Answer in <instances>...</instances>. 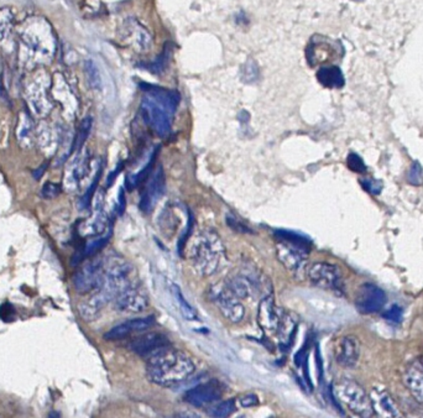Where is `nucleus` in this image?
Segmentation results:
<instances>
[{
	"mask_svg": "<svg viewBox=\"0 0 423 418\" xmlns=\"http://www.w3.org/2000/svg\"><path fill=\"white\" fill-rule=\"evenodd\" d=\"M196 370L194 362L185 351L167 345L147 358V376L158 386H174L188 379Z\"/></svg>",
	"mask_w": 423,
	"mask_h": 418,
	"instance_id": "nucleus-1",
	"label": "nucleus"
},
{
	"mask_svg": "<svg viewBox=\"0 0 423 418\" xmlns=\"http://www.w3.org/2000/svg\"><path fill=\"white\" fill-rule=\"evenodd\" d=\"M179 103L180 94L177 92L144 85V96L141 99L142 117L160 137L169 135Z\"/></svg>",
	"mask_w": 423,
	"mask_h": 418,
	"instance_id": "nucleus-2",
	"label": "nucleus"
},
{
	"mask_svg": "<svg viewBox=\"0 0 423 418\" xmlns=\"http://www.w3.org/2000/svg\"><path fill=\"white\" fill-rule=\"evenodd\" d=\"M224 246L215 231L198 233L190 248V259L194 270L201 276H210L218 271L224 259Z\"/></svg>",
	"mask_w": 423,
	"mask_h": 418,
	"instance_id": "nucleus-3",
	"label": "nucleus"
},
{
	"mask_svg": "<svg viewBox=\"0 0 423 418\" xmlns=\"http://www.w3.org/2000/svg\"><path fill=\"white\" fill-rule=\"evenodd\" d=\"M333 396L349 411L359 417H372L374 415L372 399L354 380L340 379L332 387Z\"/></svg>",
	"mask_w": 423,
	"mask_h": 418,
	"instance_id": "nucleus-4",
	"label": "nucleus"
},
{
	"mask_svg": "<svg viewBox=\"0 0 423 418\" xmlns=\"http://www.w3.org/2000/svg\"><path fill=\"white\" fill-rule=\"evenodd\" d=\"M310 251V246L301 244L279 240L276 245L277 259L288 272L296 277L304 276Z\"/></svg>",
	"mask_w": 423,
	"mask_h": 418,
	"instance_id": "nucleus-5",
	"label": "nucleus"
},
{
	"mask_svg": "<svg viewBox=\"0 0 423 418\" xmlns=\"http://www.w3.org/2000/svg\"><path fill=\"white\" fill-rule=\"evenodd\" d=\"M210 299L215 302L220 313L231 323H240L245 317V308L240 302V299L231 292L226 283H217L212 286Z\"/></svg>",
	"mask_w": 423,
	"mask_h": 418,
	"instance_id": "nucleus-6",
	"label": "nucleus"
},
{
	"mask_svg": "<svg viewBox=\"0 0 423 418\" xmlns=\"http://www.w3.org/2000/svg\"><path fill=\"white\" fill-rule=\"evenodd\" d=\"M307 275L316 287L338 291L343 286V275L338 266L328 262H315L308 267Z\"/></svg>",
	"mask_w": 423,
	"mask_h": 418,
	"instance_id": "nucleus-7",
	"label": "nucleus"
},
{
	"mask_svg": "<svg viewBox=\"0 0 423 418\" xmlns=\"http://www.w3.org/2000/svg\"><path fill=\"white\" fill-rule=\"evenodd\" d=\"M356 310L361 315H372L378 313L384 308L386 303V294L381 288L374 283L361 285L356 294Z\"/></svg>",
	"mask_w": 423,
	"mask_h": 418,
	"instance_id": "nucleus-8",
	"label": "nucleus"
},
{
	"mask_svg": "<svg viewBox=\"0 0 423 418\" xmlns=\"http://www.w3.org/2000/svg\"><path fill=\"white\" fill-rule=\"evenodd\" d=\"M115 310L125 313H141L149 307V294L138 283L124 288L114 299Z\"/></svg>",
	"mask_w": 423,
	"mask_h": 418,
	"instance_id": "nucleus-9",
	"label": "nucleus"
},
{
	"mask_svg": "<svg viewBox=\"0 0 423 418\" xmlns=\"http://www.w3.org/2000/svg\"><path fill=\"white\" fill-rule=\"evenodd\" d=\"M103 275V259H94L87 262L74 275V285L76 291L81 294L94 291L101 283Z\"/></svg>",
	"mask_w": 423,
	"mask_h": 418,
	"instance_id": "nucleus-10",
	"label": "nucleus"
},
{
	"mask_svg": "<svg viewBox=\"0 0 423 418\" xmlns=\"http://www.w3.org/2000/svg\"><path fill=\"white\" fill-rule=\"evenodd\" d=\"M165 187H166V181H165L164 169L163 166H158V169L154 171L153 176L150 177L147 186L144 188V192L141 194L140 209L145 215H149L164 196Z\"/></svg>",
	"mask_w": 423,
	"mask_h": 418,
	"instance_id": "nucleus-11",
	"label": "nucleus"
},
{
	"mask_svg": "<svg viewBox=\"0 0 423 418\" xmlns=\"http://www.w3.org/2000/svg\"><path fill=\"white\" fill-rule=\"evenodd\" d=\"M223 395V391L220 387V384L215 380L204 383L188 390L185 395V401L194 407H204L213 405L215 402L220 400Z\"/></svg>",
	"mask_w": 423,
	"mask_h": 418,
	"instance_id": "nucleus-12",
	"label": "nucleus"
},
{
	"mask_svg": "<svg viewBox=\"0 0 423 418\" xmlns=\"http://www.w3.org/2000/svg\"><path fill=\"white\" fill-rule=\"evenodd\" d=\"M281 311L275 305L274 297L269 294L260 301L258 308V323L265 333H277L281 323Z\"/></svg>",
	"mask_w": 423,
	"mask_h": 418,
	"instance_id": "nucleus-13",
	"label": "nucleus"
},
{
	"mask_svg": "<svg viewBox=\"0 0 423 418\" xmlns=\"http://www.w3.org/2000/svg\"><path fill=\"white\" fill-rule=\"evenodd\" d=\"M360 359V343L354 335H345L335 346V360L345 369H353Z\"/></svg>",
	"mask_w": 423,
	"mask_h": 418,
	"instance_id": "nucleus-14",
	"label": "nucleus"
},
{
	"mask_svg": "<svg viewBox=\"0 0 423 418\" xmlns=\"http://www.w3.org/2000/svg\"><path fill=\"white\" fill-rule=\"evenodd\" d=\"M167 345H171V342L165 334L151 332V333L142 334L133 340L130 343V349L141 358L147 359Z\"/></svg>",
	"mask_w": 423,
	"mask_h": 418,
	"instance_id": "nucleus-15",
	"label": "nucleus"
},
{
	"mask_svg": "<svg viewBox=\"0 0 423 418\" xmlns=\"http://www.w3.org/2000/svg\"><path fill=\"white\" fill-rule=\"evenodd\" d=\"M155 324V316L141 317L134 318L125 322L120 323L118 326L112 328L109 332L104 334V340H120L128 337L131 333H140L147 332Z\"/></svg>",
	"mask_w": 423,
	"mask_h": 418,
	"instance_id": "nucleus-16",
	"label": "nucleus"
},
{
	"mask_svg": "<svg viewBox=\"0 0 423 418\" xmlns=\"http://www.w3.org/2000/svg\"><path fill=\"white\" fill-rule=\"evenodd\" d=\"M404 384L416 401L423 405V367L415 364L404 375Z\"/></svg>",
	"mask_w": 423,
	"mask_h": 418,
	"instance_id": "nucleus-17",
	"label": "nucleus"
},
{
	"mask_svg": "<svg viewBox=\"0 0 423 418\" xmlns=\"http://www.w3.org/2000/svg\"><path fill=\"white\" fill-rule=\"evenodd\" d=\"M372 399V397H370ZM372 408L374 412L378 413L383 417H400V412L397 411L395 402L392 401V399L390 397L388 392H375L374 391V397L372 399Z\"/></svg>",
	"mask_w": 423,
	"mask_h": 418,
	"instance_id": "nucleus-18",
	"label": "nucleus"
},
{
	"mask_svg": "<svg viewBox=\"0 0 423 418\" xmlns=\"http://www.w3.org/2000/svg\"><path fill=\"white\" fill-rule=\"evenodd\" d=\"M226 286L231 288V292L239 297L240 300L248 299L253 294V290L258 288L255 278H250L248 275H237L226 281Z\"/></svg>",
	"mask_w": 423,
	"mask_h": 418,
	"instance_id": "nucleus-19",
	"label": "nucleus"
},
{
	"mask_svg": "<svg viewBox=\"0 0 423 418\" xmlns=\"http://www.w3.org/2000/svg\"><path fill=\"white\" fill-rule=\"evenodd\" d=\"M317 78L321 82V85L328 87V88H340L345 85L343 74L335 66L322 67L317 74Z\"/></svg>",
	"mask_w": 423,
	"mask_h": 418,
	"instance_id": "nucleus-20",
	"label": "nucleus"
},
{
	"mask_svg": "<svg viewBox=\"0 0 423 418\" xmlns=\"http://www.w3.org/2000/svg\"><path fill=\"white\" fill-rule=\"evenodd\" d=\"M169 291H171L172 296L175 297V300L177 301L183 318L187 319V321H196L197 319V312L193 308L192 306L188 303V301L185 299V296L182 294L180 287L177 285H175V283H172L169 286Z\"/></svg>",
	"mask_w": 423,
	"mask_h": 418,
	"instance_id": "nucleus-21",
	"label": "nucleus"
},
{
	"mask_svg": "<svg viewBox=\"0 0 423 418\" xmlns=\"http://www.w3.org/2000/svg\"><path fill=\"white\" fill-rule=\"evenodd\" d=\"M110 235H112V233L109 232L108 233L107 235H104V237H96V239L90 240V243L85 244L83 251H82L81 255H79V259L77 260V264H79V262L83 260L85 258L94 256L98 251H101V250H102V249L107 245L108 242H109V239H110Z\"/></svg>",
	"mask_w": 423,
	"mask_h": 418,
	"instance_id": "nucleus-22",
	"label": "nucleus"
},
{
	"mask_svg": "<svg viewBox=\"0 0 423 418\" xmlns=\"http://www.w3.org/2000/svg\"><path fill=\"white\" fill-rule=\"evenodd\" d=\"M237 406L234 400H226V401L219 402L217 405H210L208 413L212 417L222 418L231 416V413L235 412Z\"/></svg>",
	"mask_w": 423,
	"mask_h": 418,
	"instance_id": "nucleus-23",
	"label": "nucleus"
},
{
	"mask_svg": "<svg viewBox=\"0 0 423 418\" xmlns=\"http://www.w3.org/2000/svg\"><path fill=\"white\" fill-rule=\"evenodd\" d=\"M90 128H92V118H85L82 120V123L79 125L77 135L74 137V145L71 153H74L76 150H81V147H83L87 137L90 135Z\"/></svg>",
	"mask_w": 423,
	"mask_h": 418,
	"instance_id": "nucleus-24",
	"label": "nucleus"
},
{
	"mask_svg": "<svg viewBox=\"0 0 423 418\" xmlns=\"http://www.w3.org/2000/svg\"><path fill=\"white\" fill-rule=\"evenodd\" d=\"M274 234H275V237H276L277 240L310 246V239H307L304 235H299L297 233L290 232V231H285V229H277V231L274 232Z\"/></svg>",
	"mask_w": 423,
	"mask_h": 418,
	"instance_id": "nucleus-25",
	"label": "nucleus"
},
{
	"mask_svg": "<svg viewBox=\"0 0 423 418\" xmlns=\"http://www.w3.org/2000/svg\"><path fill=\"white\" fill-rule=\"evenodd\" d=\"M85 71L90 87L93 90H101L102 78H101V74L97 68L96 63L93 62L92 60H87L85 62Z\"/></svg>",
	"mask_w": 423,
	"mask_h": 418,
	"instance_id": "nucleus-26",
	"label": "nucleus"
},
{
	"mask_svg": "<svg viewBox=\"0 0 423 418\" xmlns=\"http://www.w3.org/2000/svg\"><path fill=\"white\" fill-rule=\"evenodd\" d=\"M102 166L99 167V170L97 172L96 177H94V180L92 182V185H90V188L87 190V192L85 193V196L82 197L81 199V207L82 209L88 208L90 207V202H92V198L94 196V193H96L97 186H98V183H99V180H101V176H102Z\"/></svg>",
	"mask_w": 423,
	"mask_h": 418,
	"instance_id": "nucleus-27",
	"label": "nucleus"
},
{
	"mask_svg": "<svg viewBox=\"0 0 423 418\" xmlns=\"http://www.w3.org/2000/svg\"><path fill=\"white\" fill-rule=\"evenodd\" d=\"M407 181L410 182L413 186H421L423 185V171L421 165L415 162L412 165L411 169L407 174Z\"/></svg>",
	"mask_w": 423,
	"mask_h": 418,
	"instance_id": "nucleus-28",
	"label": "nucleus"
},
{
	"mask_svg": "<svg viewBox=\"0 0 423 418\" xmlns=\"http://www.w3.org/2000/svg\"><path fill=\"white\" fill-rule=\"evenodd\" d=\"M347 164L350 170L358 172V174H363L367 171V166L364 164L363 158L356 153H349V156L347 158Z\"/></svg>",
	"mask_w": 423,
	"mask_h": 418,
	"instance_id": "nucleus-29",
	"label": "nucleus"
},
{
	"mask_svg": "<svg viewBox=\"0 0 423 418\" xmlns=\"http://www.w3.org/2000/svg\"><path fill=\"white\" fill-rule=\"evenodd\" d=\"M243 81L247 83H253L254 81L258 79L259 77V71H258V66L255 65L253 61H249L248 63H245L243 67Z\"/></svg>",
	"mask_w": 423,
	"mask_h": 418,
	"instance_id": "nucleus-30",
	"label": "nucleus"
},
{
	"mask_svg": "<svg viewBox=\"0 0 423 418\" xmlns=\"http://www.w3.org/2000/svg\"><path fill=\"white\" fill-rule=\"evenodd\" d=\"M383 317L390 322L400 323L404 318V310L399 305H392L384 312Z\"/></svg>",
	"mask_w": 423,
	"mask_h": 418,
	"instance_id": "nucleus-31",
	"label": "nucleus"
},
{
	"mask_svg": "<svg viewBox=\"0 0 423 418\" xmlns=\"http://www.w3.org/2000/svg\"><path fill=\"white\" fill-rule=\"evenodd\" d=\"M361 185L364 187V190H367V192L372 194H379L383 190L381 182L372 180V178H367L364 181H361Z\"/></svg>",
	"mask_w": 423,
	"mask_h": 418,
	"instance_id": "nucleus-32",
	"label": "nucleus"
},
{
	"mask_svg": "<svg viewBox=\"0 0 423 418\" xmlns=\"http://www.w3.org/2000/svg\"><path fill=\"white\" fill-rule=\"evenodd\" d=\"M239 403L244 408L258 406L260 403L259 397L255 395V394H245V395H242L239 397Z\"/></svg>",
	"mask_w": 423,
	"mask_h": 418,
	"instance_id": "nucleus-33",
	"label": "nucleus"
},
{
	"mask_svg": "<svg viewBox=\"0 0 423 418\" xmlns=\"http://www.w3.org/2000/svg\"><path fill=\"white\" fill-rule=\"evenodd\" d=\"M61 191V188L56 183H52V182H47L44 188H42V196L47 198V199H52V198L57 197L58 193Z\"/></svg>",
	"mask_w": 423,
	"mask_h": 418,
	"instance_id": "nucleus-34",
	"label": "nucleus"
},
{
	"mask_svg": "<svg viewBox=\"0 0 423 418\" xmlns=\"http://www.w3.org/2000/svg\"><path fill=\"white\" fill-rule=\"evenodd\" d=\"M226 223H228V226H231V229L238 231L239 233L251 232V231L249 229L248 226H244L243 223H240V221H238L237 218L231 217V215H228V218H226Z\"/></svg>",
	"mask_w": 423,
	"mask_h": 418,
	"instance_id": "nucleus-35",
	"label": "nucleus"
},
{
	"mask_svg": "<svg viewBox=\"0 0 423 418\" xmlns=\"http://www.w3.org/2000/svg\"><path fill=\"white\" fill-rule=\"evenodd\" d=\"M122 167H123V165L119 164L118 166H117V169H115V171H114V172H112L110 175L108 176L107 187H110L112 186V185H113L114 181H115V178H117V176H118L119 172L122 171Z\"/></svg>",
	"mask_w": 423,
	"mask_h": 418,
	"instance_id": "nucleus-36",
	"label": "nucleus"
},
{
	"mask_svg": "<svg viewBox=\"0 0 423 418\" xmlns=\"http://www.w3.org/2000/svg\"><path fill=\"white\" fill-rule=\"evenodd\" d=\"M125 210L124 190H120L119 193V215H123Z\"/></svg>",
	"mask_w": 423,
	"mask_h": 418,
	"instance_id": "nucleus-37",
	"label": "nucleus"
},
{
	"mask_svg": "<svg viewBox=\"0 0 423 418\" xmlns=\"http://www.w3.org/2000/svg\"><path fill=\"white\" fill-rule=\"evenodd\" d=\"M316 362L317 369H318V378L321 380L322 375H323V367H322L321 353H320V349H318V348H316Z\"/></svg>",
	"mask_w": 423,
	"mask_h": 418,
	"instance_id": "nucleus-38",
	"label": "nucleus"
}]
</instances>
